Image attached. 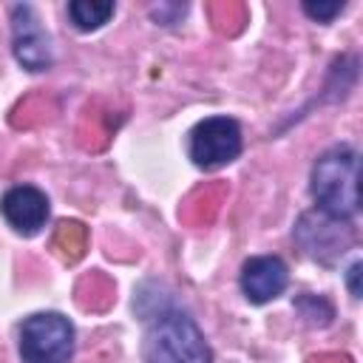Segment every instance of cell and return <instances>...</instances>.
<instances>
[{"label": "cell", "instance_id": "obj_5", "mask_svg": "<svg viewBox=\"0 0 363 363\" xmlns=\"http://www.w3.org/2000/svg\"><path fill=\"white\" fill-rule=\"evenodd\" d=\"M295 238L306 255H312L315 261L332 264L335 258H340L349 250L352 230L343 218H332V216L318 210V213L301 216V221L295 227Z\"/></svg>", "mask_w": 363, "mask_h": 363}, {"label": "cell", "instance_id": "obj_6", "mask_svg": "<svg viewBox=\"0 0 363 363\" xmlns=\"http://www.w3.org/2000/svg\"><path fill=\"white\" fill-rule=\"evenodd\" d=\"M11 45H14V57L23 68L28 71H45L51 68V37L43 28L34 6L20 3L11 9Z\"/></svg>", "mask_w": 363, "mask_h": 363}, {"label": "cell", "instance_id": "obj_7", "mask_svg": "<svg viewBox=\"0 0 363 363\" xmlns=\"http://www.w3.org/2000/svg\"><path fill=\"white\" fill-rule=\"evenodd\" d=\"M289 284V269L278 255H255L241 267V289L247 301L267 303L278 298Z\"/></svg>", "mask_w": 363, "mask_h": 363}, {"label": "cell", "instance_id": "obj_9", "mask_svg": "<svg viewBox=\"0 0 363 363\" xmlns=\"http://www.w3.org/2000/svg\"><path fill=\"white\" fill-rule=\"evenodd\" d=\"M113 14V3L108 0H74L68 3V17L79 31H96Z\"/></svg>", "mask_w": 363, "mask_h": 363}, {"label": "cell", "instance_id": "obj_4", "mask_svg": "<svg viewBox=\"0 0 363 363\" xmlns=\"http://www.w3.org/2000/svg\"><path fill=\"white\" fill-rule=\"evenodd\" d=\"M241 128L233 116H207L190 130V159L196 167L216 170L238 159Z\"/></svg>", "mask_w": 363, "mask_h": 363}, {"label": "cell", "instance_id": "obj_12", "mask_svg": "<svg viewBox=\"0 0 363 363\" xmlns=\"http://www.w3.org/2000/svg\"><path fill=\"white\" fill-rule=\"evenodd\" d=\"M343 6H346V3H340V0H332V3H303V11H306L312 20H318V23H329L335 14L343 11Z\"/></svg>", "mask_w": 363, "mask_h": 363}, {"label": "cell", "instance_id": "obj_8", "mask_svg": "<svg viewBox=\"0 0 363 363\" xmlns=\"http://www.w3.org/2000/svg\"><path fill=\"white\" fill-rule=\"evenodd\" d=\"M0 213L17 233L34 235L48 218V199L43 190L31 184H20V187H11L0 199Z\"/></svg>", "mask_w": 363, "mask_h": 363}, {"label": "cell", "instance_id": "obj_3", "mask_svg": "<svg viewBox=\"0 0 363 363\" xmlns=\"http://www.w3.org/2000/svg\"><path fill=\"white\" fill-rule=\"evenodd\" d=\"M74 354V326L60 312H37L20 326L23 363H68Z\"/></svg>", "mask_w": 363, "mask_h": 363}, {"label": "cell", "instance_id": "obj_1", "mask_svg": "<svg viewBox=\"0 0 363 363\" xmlns=\"http://www.w3.org/2000/svg\"><path fill=\"white\" fill-rule=\"evenodd\" d=\"M139 315L147 323L142 340L145 363H213L201 329L184 309L173 303L159 306L153 301L150 309L139 306Z\"/></svg>", "mask_w": 363, "mask_h": 363}, {"label": "cell", "instance_id": "obj_10", "mask_svg": "<svg viewBox=\"0 0 363 363\" xmlns=\"http://www.w3.org/2000/svg\"><path fill=\"white\" fill-rule=\"evenodd\" d=\"M57 247H62V252H68V261H77L82 255L85 247V230L77 221H62L60 233H57Z\"/></svg>", "mask_w": 363, "mask_h": 363}, {"label": "cell", "instance_id": "obj_2", "mask_svg": "<svg viewBox=\"0 0 363 363\" xmlns=\"http://www.w3.org/2000/svg\"><path fill=\"white\" fill-rule=\"evenodd\" d=\"M357 173L360 156L349 145H335L312 164V196L318 210L332 218H352L357 213Z\"/></svg>", "mask_w": 363, "mask_h": 363}, {"label": "cell", "instance_id": "obj_11", "mask_svg": "<svg viewBox=\"0 0 363 363\" xmlns=\"http://www.w3.org/2000/svg\"><path fill=\"white\" fill-rule=\"evenodd\" d=\"M298 309L303 312V318H309V323H318V326H326L332 318H326V315H320L318 309H332L323 298H315V295H303V298H298Z\"/></svg>", "mask_w": 363, "mask_h": 363}, {"label": "cell", "instance_id": "obj_13", "mask_svg": "<svg viewBox=\"0 0 363 363\" xmlns=\"http://www.w3.org/2000/svg\"><path fill=\"white\" fill-rule=\"evenodd\" d=\"M357 278H360V261H354V264H352V269H349V275H346L352 298H360V284H357Z\"/></svg>", "mask_w": 363, "mask_h": 363}]
</instances>
